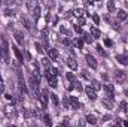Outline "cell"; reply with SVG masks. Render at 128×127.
Segmentation results:
<instances>
[{"label":"cell","instance_id":"30bf717a","mask_svg":"<svg viewBox=\"0 0 128 127\" xmlns=\"http://www.w3.org/2000/svg\"><path fill=\"white\" fill-rule=\"evenodd\" d=\"M67 66H69L71 70H76V69H77V61H76V58H75V57L67 58Z\"/></svg>","mask_w":128,"mask_h":127},{"label":"cell","instance_id":"e575fe53","mask_svg":"<svg viewBox=\"0 0 128 127\" xmlns=\"http://www.w3.org/2000/svg\"><path fill=\"white\" fill-rule=\"evenodd\" d=\"M34 46H36V49H37L39 52H43V46H42L39 42H36V43H34Z\"/></svg>","mask_w":128,"mask_h":127},{"label":"cell","instance_id":"83f0119b","mask_svg":"<svg viewBox=\"0 0 128 127\" xmlns=\"http://www.w3.org/2000/svg\"><path fill=\"white\" fill-rule=\"evenodd\" d=\"M107 9L110 12H113L115 10V2H107Z\"/></svg>","mask_w":128,"mask_h":127},{"label":"cell","instance_id":"6f0895ef","mask_svg":"<svg viewBox=\"0 0 128 127\" xmlns=\"http://www.w3.org/2000/svg\"><path fill=\"white\" fill-rule=\"evenodd\" d=\"M0 58H2V54H0Z\"/></svg>","mask_w":128,"mask_h":127},{"label":"cell","instance_id":"e0dca14e","mask_svg":"<svg viewBox=\"0 0 128 127\" xmlns=\"http://www.w3.org/2000/svg\"><path fill=\"white\" fill-rule=\"evenodd\" d=\"M5 114L9 115V117H10V115H14L15 114V108L10 106V105H9V106H5Z\"/></svg>","mask_w":128,"mask_h":127},{"label":"cell","instance_id":"d6a6232c","mask_svg":"<svg viewBox=\"0 0 128 127\" xmlns=\"http://www.w3.org/2000/svg\"><path fill=\"white\" fill-rule=\"evenodd\" d=\"M97 51H98L100 54H101V56H103V57H106V56H107V54H106V51H104V49H103L101 46H100V45L97 46Z\"/></svg>","mask_w":128,"mask_h":127},{"label":"cell","instance_id":"603a6c76","mask_svg":"<svg viewBox=\"0 0 128 127\" xmlns=\"http://www.w3.org/2000/svg\"><path fill=\"white\" fill-rule=\"evenodd\" d=\"M83 42L86 43H92V37L90 35H86V33H83Z\"/></svg>","mask_w":128,"mask_h":127},{"label":"cell","instance_id":"277c9868","mask_svg":"<svg viewBox=\"0 0 128 127\" xmlns=\"http://www.w3.org/2000/svg\"><path fill=\"white\" fill-rule=\"evenodd\" d=\"M39 99L42 100V109H46V106H48V99H49V93H48L46 88H45V90H42V96H39Z\"/></svg>","mask_w":128,"mask_h":127},{"label":"cell","instance_id":"4fadbf2b","mask_svg":"<svg viewBox=\"0 0 128 127\" xmlns=\"http://www.w3.org/2000/svg\"><path fill=\"white\" fill-rule=\"evenodd\" d=\"M116 60L121 63V64H124V66H128V57L127 56H122V54H118L116 56Z\"/></svg>","mask_w":128,"mask_h":127},{"label":"cell","instance_id":"836d02e7","mask_svg":"<svg viewBox=\"0 0 128 127\" xmlns=\"http://www.w3.org/2000/svg\"><path fill=\"white\" fill-rule=\"evenodd\" d=\"M110 24H112V27H113L115 30H121V25H119L118 21H115V23H110Z\"/></svg>","mask_w":128,"mask_h":127},{"label":"cell","instance_id":"74e56055","mask_svg":"<svg viewBox=\"0 0 128 127\" xmlns=\"http://www.w3.org/2000/svg\"><path fill=\"white\" fill-rule=\"evenodd\" d=\"M30 117H31V112H30V111H27V109H24V118H25V120H28Z\"/></svg>","mask_w":128,"mask_h":127},{"label":"cell","instance_id":"52a82bcc","mask_svg":"<svg viewBox=\"0 0 128 127\" xmlns=\"http://www.w3.org/2000/svg\"><path fill=\"white\" fill-rule=\"evenodd\" d=\"M85 93H86V96L91 99V100H95L97 99V93H95V90L91 87V85H88L86 88H85Z\"/></svg>","mask_w":128,"mask_h":127},{"label":"cell","instance_id":"1f68e13d","mask_svg":"<svg viewBox=\"0 0 128 127\" xmlns=\"http://www.w3.org/2000/svg\"><path fill=\"white\" fill-rule=\"evenodd\" d=\"M23 23H24V27H25V29H28L30 30V23H28V21H27V18H25V16H23Z\"/></svg>","mask_w":128,"mask_h":127},{"label":"cell","instance_id":"5b68a950","mask_svg":"<svg viewBox=\"0 0 128 127\" xmlns=\"http://www.w3.org/2000/svg\"><path fill=\"white\" fill-rule=\"evenodd\" d=\"M104 91H106V96H107V99H110V100H113V85L112 84H106L104 87Z\"/></svg>","mask_w":128,"mask_h":127},{"label":"cell","instance_id":"4dcf8cb0","mask_svg":"<svg viewBox=\"0 0 128 127\" xmlns=\"http://www.w3.org/2000/svg\"><path fill=\"white\" fill-rule=\"evenodd\" d=\"M85 23H86V21H85V18H82V16H81V18H77V25H79V27L85 25Z\"/></svg>","mask_w":128,"mask_h":127},{"label":"cell","instance_id":"5bb4252c","mask_svg":"<svg viewBox=\"0 0 128 127\" xmlns=\"http://www.w3.org/2000/svg\"><path fill=\"white\" fill-rule=\"evenodd\" d=\"M12 48H14V52H15V57H16V60H18V63L24 61V60H23V54H21V51H19L18 48H16V45H14Z\"/></svg>","mask_w":128,"mask_h":127},{"label":"cell","instance_id":"d590c367","mask_svg":"<svg viewBox=\"0 0 128 127\" xmlns=\"http://www.w3.org/2000/svg\"><path fill=\"white\" fill-rule=\"evenodd\" d=\"M49 73H51L52 76H57V75H58V69H55V67H52V69H49Z\"/></svg>","mask_w":128,"mask_h":127},{"label":"cell","instance_id":"8fae6325","mask_svg":"<svg viewBox=\"0 0 128 127\" xmlns=\"http://www.w3.org/2000/svg\"><path fill=\"white\" fill-rule=\"evenodd\" d=\"M48 54H49V60H52V61H57V58H58V51H57L55 48L49 49Z\"/></svg>","mask_w":128,"mask_h":127},{"label":"cell","instance_id":"f5cc1de1","mask_svg":"<svg viewBox=\"0 0 128 127\" xmlns=\"http://www.w3.org/2000/svg\"><path fill=\"white\" fill-rule=\"evenodd\" d=\"M57 127H67V126H64V124H61V126H57Z\"/></svg>","mask_w":128,"mask_h":127},{"label":"cell","instance_id":"11a10c76","mask_svg":"<svg viewBox=\"0 0 128 127\" xmlns=\"http://www.w3.org/2000/svg\"><path fill=\"white\" fill-rule=\"evenodd\" d=\"M9 127H15V126H14V124H10V126H9Z\"/></svg>","mask_w":128,"mask_h":127},{"label":"cell","instance_id":"3957f363","mask_svg":"<svg viewBox=\"0 0 128 127\" xmlns=\"http://www.w3.org/2000/svg\"><path fill=\"white\" fill-rule=\"evenodd\" d=\"M0 42H2V48H0V54H2V57L5 58V61H9V57H8V42L6 39H0Z\"/></svg>","mask_w":128,"mask_h":127},{"label":"cell","instance_id":"816d5d0a","mask_svg":"<svg viewBox=\"0 0 128 127\" xmlns=\"http://www.w3.org/2000/svg\"><path fill=\"white\" fill-rule=\"evenodd\" d=\"M0 84H3V79H2V75H0Z\"/></svg>","mask_w":128,"mask_h":127},{"label":"cell","instance_id":"ffe728a7","mask_svg":"<svg viewBox=\"0 0 128 127\" xmlns=\"http://www.w3.org/2000/svg\"><path fill=\"white\" fill-rule=\"evenodd\" d=\"M49 99L52 100L54 106H58V97H57V94H55V93H52V94H49Z\"/></svg>","mask_w":128,"mask_h":127},{"label":"cell","instance_id":"cb8c5ba5","mask_svg":"<svg viewBox=\"0 0 128 127\" xmlns=\"http://www.w3.org/2000/svg\"><path fill=\"white\" fill-rule=\"evenodd\" d=\"M91 87H92V88H94V90H95V91L101 88V85H100V82H98V81H92V85H91Z\"/></svg>","mask_w":128,"mask_h":127},{"label":"cell","instance_id":"7bdbcfd3","mask_svg":"<svg viewBox=\"0 0 128 127\" xmlns=\"http://www.w3.org/2000/svg\"><path fill=\"white\" fill-rule=\"evenodd\" d=\"M61 33H63V35H67V36H70V31H69L67 29H64V27H61Z\"/></svg>","mask_w":128,"mask_h":127},{"label":"cell","instance_id":"7a4b0ae2","mask_svg":"<svg viewBox=\"0 0 128 127\" xmlns=\"http://www.w3.org/2000/svg\"><path fill=\"white\" fill-rule=\"evenodd\" d=\"M16 72H18V87H19V90H21L23 94H27V93H28V88H27V85H25L23 72H21V70H16Z\"/></svg>","mask_w":128,"mask_h":127},{"label":"cell","instance_id":"b9f144b4","mask_svg":"<svg viewBox=\"0 0 128 127\" xmlns=\"http://www.w3.org/2000/svg\"><path fill=\"white\" fill-rule=\"evenodd\" d=\"M75 30H76V33H81V35H83L82 27H79V25H76V24H75Z\"/></svg>","mask_w":128,"mask_h":127},{"label":"cell","instance_id":"ee69618b","mask_svg":"<svg viewBox=\"0 0 128 127\" xmlns=\"http://www.w3.org/2000/svg\"><path fill=\"white\" fill-rule=\"evenodd\" d=\"M92 20H94V23H95V24H98V23H100V16H98L97 14L92 16Z\"/></svg>","mask_w":128,"mask_h":127},{"label":"cell","instance_id":"9c48e42d","mask_svg":"<svg viewBox=\"0 0 128 127\" xmlns=\"http://www.w3.org/2000/svg\"><path fill=\"white\" fill-rule=\"evenodd\" d=\"M70 108L71 109H79L81 108V103H79V100H77L75 96L70 97Z\"/></svg>","mask_w":128,"mask_h":127},{"label":"cell","instance_id":"f546056e","mask_svg":"<svg viewBox=\"0 0 128 127\" xmlns=\"http://www.w3.org/2000/svg\"><path fill=\"white\" fill-rule=\"evenodd\" d=\"M75 45H77V48H83V39H76Z\"/></svg>","mask_w":128,"mask_h":127},{"label":"cell","instance_id":"7dc6e473","mask_svg":"<svg viewBox=\"0 0 128 127\" xmlns=\"http://www.w3.org/2000/svg\"><path fill=\"white\" fill-rule=\"evenodd\" d=\"M63 43H64L66 46H69V45H70V41H69V39H63Z\"/></svg>","mask_w":128,"mask_h":127},{"label":"cell","instance_id":"c3c4849f","mask_svg":"<svg viewBox=\"0 0 128 127\" xmlns=\"http://www.w3.org/2000/svg\"><path fill=\"white\" fill-rule=\"evenodd\" d=\"M5 91V84H0V94Z\"/></svg>","mask_w":128,"mask_h":127},{"label":"cell","instance_id":"484cf974","mask_svg":"<svg viewBox=\"0 0 128 127\" xmlns=\"http://www.w3.org/2000/svg\"><path fill=\"white\" fill-rule=\"evenodd\" d=\"M66 76H67V79L71 82V84H75V82H76V81H75V75H73V73H70V72H69V73L66 75Z\"/></svg>","mask_w":128,"mask_h":127},{"label":"cell","instance_id":"d6986e66","mask_svg":"<svg viewBox=\"0 0 128 127\" xmlns=\"http://www.w3.org/2000/svg\"><path fill=\"white\" fill-rule=\"evenodd\" d=\"M43 120H45V124H46V127H52V121H51V117H49L48 114H45V115H43Z\"/></svg>","mask_w":128,"mask_h":127},{"label":"cell","instance_id":"8992f818","mask_svg":"<svg viewBox=\"0 0 128 127\" xmlns=\"http://www.w3.org/2000/svg\"><path fill=\"white\" fill-rule=\"evenodd\" d=\"M85 60H86V63H88V66H90L91 69H97V60L94 58V57L91 56V54H86Z\"/></svg>","mask_w":128,"mask_h":127},{"label":"cell","instance_id":"9f6ffc18","mask_svg":"<svg viewBox=\"0 0 128 127\" xmlns=\"http://www.w3.org/2000/svg\"><path fill=\"white\" fill-rule=\"evenodd\" d=\"M110 127H116V126H110Z\"/></svg>","mask_w":128,"mask_h":127},{"label":"cell","instance_id":"681fc988","mask_svg":"<svg viewBox=\"0 0 128 127\" xmlns=\"http://www.w3.org/2000/svg\"><path fill=\"white\" fill-rule=\"evenodd\" d=\"M5 97H6V99H9V100H12V96H10L9 93H6V94H5Z\"/></svg>","mask_w":128,"mask_h":127},{"label":"cell","instance_id":"44dd1931","mask_svg":"<svg viewBox=\"0 0 128 127\" xmlns=\"http://www.w3.org/2000/svg\"><path fill=\"white\" fill-rule=\"evenodd\" d=\"M33 16H34V20H36V21L39 20V16H40V6H39V5H37V8L33 10Z\"/></svg>","mask_w":128,"mask_h":127},{"label":"cell","instance_id":"ba28073f","mask_svg":"<svg viewBox=\"0 0 128 127\" xmlns=\"http://www.w3.org/2000/svg\"><path fill=\"white\" fill-rule=\"evenodd\" d=\"M14 37H15V42L18 43V45H24V35L21 31H15Z\"/></svg>","mask_w":128,"mask_h":127},{"label":"cell","instance_id":"2e32d148","mask_svg":"<svg viewBox=\"0 0 128 127\" xmlns=\"http://www.w3.org/2000/svg\"><path fill=\"white\" fill-rule=\"evenodd\" d=\"M91 36H92V39H98V37L101 36V33H100V30L95 29V27H91Z\"/></svg>","mask_w":128,"mask_h":127},{"label":"cell","instance_id":"4316f807","mask_svg":"<svg viewBox=\"0 0 128 127\" xmlns=\"http://www.w3.org/2000/svg\"><path fill=\"white\" fill-rule=\"evenodd\" d=\"M3 14L6 15V16H14V15H15V12H14L12 9H5V12H3Z\"/></svg>","mask_w":128,"mask_h":127},{"label":"cell","instance_id":"d4e9b609","mask_svg":"<svg viewBox=\"0 0 128 127\" xmlns=\"http://www.w3.org/2000/svg\"><path fill=\"white\" fill-rule=\"evenodd\" d=\"M119 106H121V109H122L124 112H127V111H128V105H127V102H124V100H122Z\"/></svg>","mask_w":128,"mask_h":127},{"label":"cell","instance_id":"db71d44e","mask_svg":"<svg viewBox=\"0 0 128 127\" xmlns=\"http://www.w3.org/2000/svg\"><path fill=\"white\" fill-rule=\"evenodd\" d=\"M30 127H37V126H36V124H31V126H30Z\"/></svg>","mask_w":128,"mask_h":127},{"label":"cell","instance_id":"f1b7e54d","mask_svg":"<svg viewBox=\"0 0 128 127\" xmlns=\"http://www.w3.org/2000/svg\"><path fill=\"white\" fill-rule=\"evenodd\" d=\"M42 64L46 67V70H49V58H42Z\"/></svg>","mask_w":128,"mask_h":127},{"label":"cell","instance_id":"ab89813d","mask_svg":"<svg viewBox=\"0 0 128 127\" xmlns=\"http://www.w3.org/2000/svg\"><path fill=\"white\" fill-rule=\"evenodd\" d=\"M82 14H83V9H76V10H75V15H76V16H79V18H81V15H82Z\"/></svg>","mask_w":128,"mask_h":127},{"label":"cell","instance_id":"ac0fdd59","mask_svg":"<svg viewBox=\"0 0 128 127\" xmlns=\"http://www.w3.org/2000/svg\"><path fill=\"white\" fill-rule=\"evenodd\" d=\"M86 121H88L90 124H95V123H97V118H95V115L90 114V115H86Z\"/></svg>","mask_w":128,"mask_h":127},{"label":"cell","instance_id":"bcb514c9","mask_svg":"<svg viewBox=\"0 0 128 127\" xmlns=\"http://www.w3.org/2000/svg\"><path fill=\"white\" fill-rule=\"evenodd\" d=\"M24 57H25L27 60H30V58H31V56H30V52H28V51H25V52H24Z\"/></svg>","mask_w":128,"mask_h":127},{"label":"cell","instance_id":"7402d4cb","mask_svg":"<svg viewBox=\"0 0 128 127\" xmlns=\"http://www.w3.org/2000/svg\"><path fill=\"white\" fill-rule=\"evenodd\" d=\"M63 106H64L66 109H70V99L66 97V96H64V99H63Z\"/></svg>","mask_w":128,"mask_h":127},{"label":"cell","instance_id":"7c38bea8","mask_svg":"<svg viewBox=\"0 0 128 127\" xmlns=\"http://www.w3.org/2000/svg\"><path fill=\"white\" fill-rule=\"evenodd\" d=\"M115 76H116V79H118V82H124L125 81V73L122 70H115Z\"/></svg>","mask_w":128,"mask_h":127},{"label":"cell","instance_id":"f6af8a7d","mask_svg":"<svg viewBox=\"0 0 128 127\" xmlns=\"http://www.w3.org/2000/svg\"><path fill=\"white\" fill-rule=\"evenodd\" d=\"M104 45H106V46H112L113 43H112V41H110V39H106V41H104Z\"/></svg>","mask_w":128,"mask_h":127},{"label":"cell","instance_id":"f35d334b","mask_svg":"<svg viewBox=\"0 0 128 127\" xmlns=\"http://www.w3.org/2000/svg\"><path fill=\"white\" fill-rule=\"evenodd\" d=\"M81 76L82 78H90V73H88L86 70H81Z\"/></svg>","mask_w":128,"mask_h":127},{"label":"cell","instance_id":"60d3db41","mask_svg":"<svg viewBox=\"0 0 128 127\" xmlns=\"http://www.w3.org/2000/svg\"><path fill=\"white\" fill-rule=\"evenodd\" d=\"M75 87L77 88V91H82V90H83V88H82V85H81V82H77V81L75 82Z\"/></svg>","mask_w":128,"mask_h":127},{"label":"cell","instance_id":"8d00e7d4","mask_svg":"<svg viewBox=\"0 0 128 127\" xmlns=\"http://www.w3.org/2000/svg\"><path fill=\"white\" fill-rule=\"evenodd\" d=\"M101 103H103V105H104V106L107 108V109H112V108H113V106H112V103H110V102H107V100H103Z\"/></svg>","mask_w":128,"mask_h":127},{"label":"cell","instance_id":"9a60e30c","mask_svg":"<svg viewBox=\"0 0 128 127\" xmlns=\"http://www.w3.org/2000/svg\"><path fill=\"white\" fill-rule=\"evenodd\" d=\"M127 18H128V14L125 12L124 9H119V10H118V20H119V21H125Z\"/></svg>","mask_w":128,"mask_h":127},{"label":"cell","instance_id":"6da1fadb","mask_svg":"<svg viewBox=\"0 0 128 127\" xmlns=\"http://www.w3.org/2000/svg\"><path fill=\"white\" fill-rule=\"evenodd\" d=\"M28 84H30V88L33 90V93H34V94L39 97V94H40V93H39V84H40V82H39L33 75H30V76H28Z\"/></svg>","mask_w":128,"mask_h":127},{"label":"cell","instance_id":"f907efd6","mask_svg":"<svg viewBox=\"0 0 128 127\" xmlns=\"http://www.w3.org/2000/svg\"><path fill=\"white\" fill-rule=\"evenodd\" d=\"M104 20L107 21V23H110V16H109V15H104Z\"/></svg>","mask_w":128,"mask_h":127}]
</instances>
